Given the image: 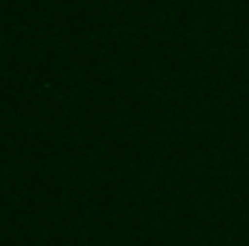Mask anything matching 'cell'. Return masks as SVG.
Returning <instances> with one entry per match:
<instances>
[]
</instances>
